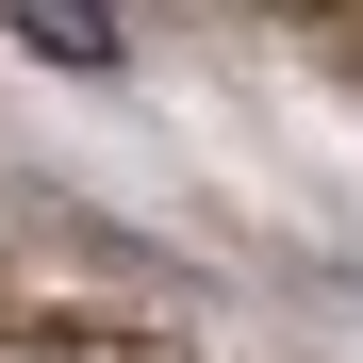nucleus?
Returning <instances> with one entry per match:
<instances>
[{"instance_id":"f257e3e1","label":"nucleus","mask_w":363,"mask_h":363,"mask_svg":"<svg viewBox=\"0 0 363 363\" xmlns=\"http://www.w3.org/2000/svg\"><path fill=\"white\" fill-rule=\"evenodd\" d=\"M17 50H50V67H116V17H83V0H17Z\"/></svg>"}]
</instances>
